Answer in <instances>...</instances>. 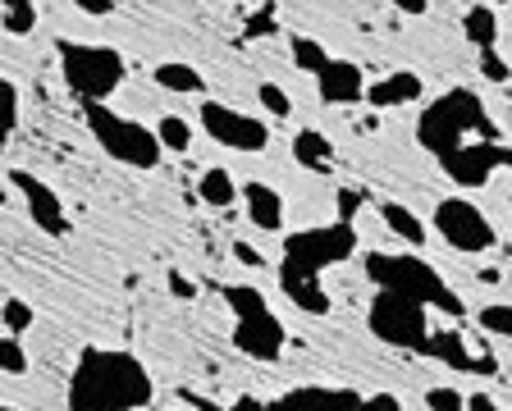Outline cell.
Here are the masks:
<instances>
[{
    "instance_id": "obj_1",
    "label": "cell",
    "mask_w": 512,
    "mask_h": 411,
    "mask_svg": "<svg viewBox=\"0 0 512 411\" xmlns=\"http://www.w3.org/2000/svg\"><path fill=\"white\" fill-rule=\"evenodd\" d=\"M151 370L124 348H83L69 380V411H147Z\"/></svg>"
},
{
    "instance_id": "obj_2",
    "label": "cell",
    "mask_w": 512,
    "mask_h": 411,
    "mask_svg": "<svg viewBox=\"0 0 512 411\" xmlns=\"http://www.w3.org/2000/svg\"><path fill=\"white\" fill-rule=\"evenodd\" d=\"M416 142L430 151V156L444 165L448 156L476 147V142H499V128H494L490 110L480 101V92L471 87H453L439 101H430L421 110V124H416Z\"/></svg>"
},
{
    "instance_id": "obj_3",
    "label": "cell",
    "mask_w": 512,
    "mask_h": 411,
    "mask_svg": "<svg viewBox=\"0 0 512 411\" xmlns=\"http://www.w3.org/2000/svg\"><path fill=\"white\" fill-rule=\"evenodd\" d=\"M366 274H371V284L384 288V293H403L421 306H439V311L453 316V320L467 316V302L444 284V274H439L426 256H416V252H371L366 256Z\"/></svg>"
},
{
    "instance_id": "obj_4",
    "label": "cell",
    "mask_w": 512,
    "mask_h": 411,
    "mask_svg": "<svg viewBox=\"0 0 512 411\" xmlns=\"http://www.w3.org/2000/svg\"><path fill=\"white\" fill-rule=\"evenodd\" d=\"M60 51V74L64 87L83 101V106H110V96L124 87L128 60L119 46H96V42H55Z\"/></svg>"
},
{
    "instance_id": "obj_5",
    "label": "cell",
    "mask_w": 512,
    "mask_h": 411,
    "mask_svg": "<svg viewBox=\"0 0 512 411\" xmlns=\"http://www.w3.org/2000/svg\"><path fill=\"white\" fill-rule=\"evenodd\" d=\"M83 119H87V128H92L96 147L106 151L110 160H119V165H128V169H156L160 156H165V151H160V142H156V128L119 115V110L83 106Z\"/></svg>"
},
{
    "instance_id": "obj_6",
    "label": "cell",
    "mask_w": 512,
    "mask_h": 411,
    "mask_svg": "<svg viewBox=\"0 0 512 411\" xmlns=\"http://www.w3.org/2000/svg\"><path fill=\"white\" fill-rule=\"evenodd\" d=\"M366 329H371L380 343H389V348L426 352L430 311L421 302H412V297H403V293H384V288H375L371 306H366Z\"/></svg>"
},
{
    "instance_id": "obj_7",
    "label": "cell",
    "mask_w": 512,
    "mask_h": 411,
    "mask_svg": "<svg viewBox=\"0 0 512 411\" xmlns=\"http://www.w3.org/2000/svg\"><path fill=\"white\" fill-rule=\"evenodd\" d=\"M362 238H357V224H343V220H330V224H316V229H298L284 238V265H298V270H330V265H343L357 256Z\"/></svg>"
},
{
    "instance_id": "obj_8",
    "label": "cell",
    "mask_w": 512,
    "mask_h": 411,
    "mask_svg": "<svg viewBox=\"0 0 512 411\" xmlns=\"http://www.w3.org/2000/svg\"><path fill=\"white\" fill-rule=\"evenodd\" d=\"M430 224H435L439 238L462 256H485V252H494V243H499L490 215L480 211L471 197H439Z\"/></svg>"
},
{
    "instance_id": "obj_9",
    "label": "cell",
    "mask_w": 512,
    "mask_h": 411,
    "mask_svg": "<svg viewBox=\"0 0 512 411\" xmlns=\"http://www.w3.org/2000/svg\"><path fill=\"white\" fill-rule=\"evenodd\" d=\"M197 124L206 128L211 142H220V147H229V151H243V156L270 147V124L266 119L247 115V110L229 106V101H202V106H197Z\"/></svg>"
},
{
    "instance_id": "obj_10",
    "label": "cell",
    "mask_w": 512,
    "mask_h": 411,
    "mask_svg": "<svg viewBox=\"0 0 512 411\" xmlns=\"http://www.w3.org/2000/svg\"><path fill=\"white\" fill-rule=\"evenodd\" d=\"M234 348L243 352V357H252V361H261V366H270V361H279L284 357V348H288V329H284V320L275 316V311H256V316H243V320H234Z\"/></svg>"
},
{
    "instance_id": "obj_11",
    "label": "cell",
    "mask_w": 512,
    "mask_h": 411,
    "mask_svg": "<svg viewBox=\"0 0 512 411\" xmlns=\"http://www.w3.org/2000/svg\"><path fill=\"white\" fill-rule=\"evenodd\" d=\"M10 188L23 197L32 224H37L42 233H51V238H64V233H69L64 201H60V192H55L46 179H37V174H28V169H10Z\"/></svg>"
},
{
    "instance_id": "obj_12",
    "label": "cell",
    "mask_w": 512,
    "mask_h": 411,
    "mask_svg": "<svg viewBox=\"0 0 512 411\" xmlns=\"http://www.w3.org/2000/svg\"><path fill=\"white\" fill-rule=\"evenodd\" d=\"M426 357H435L439 366L458 370V375H494V370H499V361H494L490 352H476L458 329H430Z\"/></svg>"
},
{
    "instance_id": "obj_13",
    "label": "cell",
    "mask_w": 512,
    "mask_h": 411,
    "mask_svg": "<svg viewBox=\"0 0 512 411\" xmlns=\"http://www.w3.org/2000/svg\"><path fill=\"white\" fill-rule=\"evenodd\" d=\"M503 165V142H476V147H467V151H458V156H448L444 165V174L458 188H485V183L494 179V169Z\"/></svg>"
},
{
    "instance_id": "obj_14",
    "label": "cell",
    "mask_w": 512,
    "mask_h": 411,
    "mask_svg": "<svg viewBox=\"0 0 512 411\" xmlns=\"http://www.w3.org/2000/svg\"><path fill=\"white\" fill-rule=\"evenodd\" d=\"M362 393L352 389H330V384H298L284 398L270 402V411H357Z\"/></svg>"
},
{
    "instance_id": "obj_15",
    "label": "cell",
    "mask_w": 512,
    "mask_h": 411,
    "mask_svg": "<svg viewBox=\"0 0 512 411\" xmlns=\"http://www.w3.org/2000/svg\"><path fill=\"white\" fill-rule=\"evenodd\" d=\"M316 92H320V101H325V106H357V101H366V74H362V64L330 60L316 74Z\"/></svg>"
},
{
    "instance_id": "obj_16",
    "label": "cell",
    "mask_w": 512,
    "mask_h": 411,
    "mask_svg": "<svg viewBox=\"0 0 512 411\" xmlns=\"http://www.w3.org/2000/svg\"><path fill=\"white\" fill-rule=\"evenodd\" d=\"M426 96V78L416 69H394V74L366 83V106L375 110H398V106H416Z\"/></svg>"
},
{
    "instance_id": "obj_17",
    "label": "cell",
    "mask_w": 512,
    "mask_h": 411,
    "mask_svg": "<svg viewBox=\"0 0 512 411\" xmlns=\"http://www.w3.org/2000/svg\"><path fill=\"white\" fill-rule=\"evenodd\" d=\"M279 288H284L288 302L298 306V311H307V316H330V288L320 284V274L279 261Z\"/></svg>"
},
{
    "instance_id": "obj_18",
    "label": "cell",
    "mask_w": 512,
    "mask_h": 411,
    "mask_svg": "<svg viewBox=\"0 0 512 411\" xmlns=\"http://www.w3.org/2000/svg\"><path fill=\"white\" fill-rule=\"evenodd\" d=\"M238 201L247 206V220H252V229L284 233V197H279V188H270V183H247V188L238 192Z\"/></svg>"
},
{
    "instance_id": "obj_19",
    "label": "cell",
    "mask_w": 512,
    "mask_h": 411,
    "mask_svg": "<svg viewBox=\"0 0 512 411\" xmlns=\"http://www.w3.org/2000/svg\"><path fill=\"white\" fill-rule=\"evenodd\" d=\"M293 165L311 169V174H330L334 169V142L320 128H298L293 133Z\"/></svg>"
},
{
    "instance_id": "obj_20",
    "label": "cell",
    "mask_w": 512,
    "mask_h": 411,
    "mask_svg": "<svg viewBox=\"0 0 512 411\" xmlns=\"http://www.w3.org/2000/svg\"><path fill=\"white\" fill-rule=\"evenodd\" d=\"M238 192L243 188H238V179L224 165H206L202 179H197V201L211 206V211H229V206L238 201Z\"/></svg>"
},
{
    "instance_id": "obj_21",
    "label": "cell",
    "mask_w": 512,
    "mask_h": 411,
    "mask_svg": "<svg viewBox=\"0 0 512 411\" xmlns=\"http://www.w3.org/2000/svg\"><path fill=\"white\" fill-rule=\"evenodd\" d=\"M375 211H380L384 229L394 233V238H403L407 247H421V243H426V224L416 220V211H407L403 201H375Z\"/></svg>"
},
{
    "instance_id": "obj_22",
    "label": "cell",
    "mask_w": 512,
    "mask_h": 411,
    "mask_svg": "<svg viewBox=\"0 0 512 411\" xmlns=\"http://www.w3.org/2000/svg\"><path fill=\"white\" fill-rule=\"evenodd\" d=\"M462 32L480 51H499V10L494 5H467L462 10Z\"/></svg>"
},
{
    "instance_id": "obj_23",
    "label": "cell",
    "mask_w": 512,
    "mask_h": 411,
    "mask_svg": "<svg viewBox=\"0 0 512 411\" xmlns=\"http://www.w3.org/2000/svg\"><path fill=\"white\" fill-rule=\"evenodd\" d=\"M151 78H156V87H165V92H179V96L206 92V78L197 74L188 60H160L156 69H151Z\"/></svg>"
},
{
    "instance_id": "obj_24",
    "label": "cell",
    "mask_w": 512,
    "mask_h": 411,
    "mask_svg": "<svg viewBox=\"0 0 512 411\" xmlns=\"http://www.w3.org/2000/svg\"><path fill=\"white\" fill-rule=\"evenodd\" d=\"M288 51H293V64H298L302 74H311V78H316L320 69H325V64L334 60V55L325 51V46H320L316 37H302V32H293V37H288Z\"/></svg>"
},
{
    "instance_id": "obj_25",
    "label": "cell",
    "mask_w": 512,
    "mask_h": 411,
    "mask_svg": "<svg viewBox=\"0 0 512 411\" xmlns=\"http://www.w3.org/2000/svg\"><path fill=\"white\" fill-rule=\"evenodd\" d=\"M220 297H224V306L234 311V320H243V316H256V311H266V293L256 284H224L220 288Z\"/></svg>"
},
{
    "instance_id": "obj_26",
    "label": "cell",
    "mask_w": 512,
    "mask_h": 411,
    "mask_svg": "<svg viewBox=\"0 0 512 411\" xmlns=\"http://www.w3.org/2000/svg\"><path fill=\"white\" fill-rule=\"evenodd\" d=\"M156 142H160V151L188 156V147H192V124H188L183 115H160V124H156Z\"/></svg>"
},
{
    "instance_id": "obj_27",
    "label": "cell",
    "mask_w": 512,
    "mask_h": 411,
    "mask_svg": "<svg viewBox=\"0 0 512 411\" xmlns=\"http://www.w3.org/2000/svg\"><path fill=\"white\" fill-rule=\"evenodd\" d=\"M19 87L10 83V78L0 74V151L14 142V133H19Z\"/></svg>"
},
{
    "instance_id": "obj_28",
    "label": "cell",
    "mask_w": 512,
    "mask_h": 411,
    "mask_svg": "<svg viewBox=\"0 0 512 411\" xmlns=\"http://www.w3.org/2000/svg\"><path fill=\"white\" fill-rule=\"evenodd\" d=\"M37 5L32 0H14V5H0V28L10 32V37H28V32H37Z\"/></svg>"
},
{
    "instance_id": "obj_29",
    "label": "cell",
    "mask_w": 512,
    "mask_h": 411,
    "mask_svg": "<svg viewBox=\"0 0 512 411\" xmlns=\"http://www.w3.org/2000/svg\"><path fill=\"white\" fill-rule=\"evenodd\" d=\"M0 325H5V334L23 338L32 325H37V311H32L23 297H5V302H0Z\"/></svg>"
},
{
    "instance_id": "obj_30",
    "label": "cell",
    "mask_w": 512,
    "mask_h": 411,
    "mask_svg": "<svg viewBox=\"0 0 512 411\" xmlns=\"http://www.w3.org/2000/svg\"><path fill=\"white\" fill-rule=\"evenodd\" d=\"M476 325L494 338H512V302H490L476 311Z\"/></svg>"
},
{
    "instance_id": "obj_31",
    "label": "cell",
    "mask_w": 512,
    "mask_h": 411,
    "mask_svg": "<svg viewBox=\"0 0 512 411\" xmlns=\"http://www.w3.org/2000/svg\"><path fill=\"white\" fill-rule=\"evenodd\" d=\"M256 101H261V110H266L270 119H293V96L279 83H261L256 87Z\"/></svg>"
},
{
    "instance_id": "obj_32",
    "label": "cell",
    "mask_w": 512,
    "mask_h": 411,
    "mask_svg": "<svg viewBox=\"0 0 512 411\" xmlns=\"http://www.w3.org/2000/svg\"><path fill=\"white\" fill-rule=\"evenodd\" d=\"M0 370H5V375H28V348H23V338L0 334Z\"/></svg>"
},
{
    "instance_id": "obj_33",
    "label": "cell",
    "mask_w": 512,
    "mask_h": 411,
    "mask_svg": "<svg viewBox=\"0 0 512 411\" xmlns=\"http://www.w3.org/2000/svg\"><path fill=\"white\" fill-rule=\"evenodd\" d=\"M275 14H279L275 5H261V10L247 14V19H243V37H247V42H252V37H275V32H279Z\"/></svg>"
},
{
    "instance_id": "obj_34",
    "label": "cell",
    "mask_w": 512,
    "mask_h": 411,
    "mask_svg": "<svg viewBox=\"0 0 512 411\" xmlns=\"http://www.w3.org/2000/svg\"><path fill=\"white\" fill-rule=\"evenodd\" d=\"M426 407L430 411H467V393H458L453 384H435L426 393Z\"/></svg>"
},
{
    "instance_id": "obj_35",
    "label": "cell",
    "mask_w": 512,
    "mask_h": 411,
    "mask_svg": "<svg viewBox=\"0 0 512 411\" xmlns=\"http://www.w3.org/2000/svg\"><path fill=\"white\" fill-rule=\"evenodd\" d=\"M480 74L485 83H512V64L499 51H480Z\"/></svg>"
},
{
    "instance_id": "obj_36",
    "label": "cell",
    "mask_w": 512,
    "mask_h": 411,
    "mask_svg": "<svg viewBox=\"0 0 512 411\" xmlns=\"http://www.w3.org/2000/svg\"><path fill=\"white\" fill-rule=\"evenodd\" d=\"M234 261L243 265V270H266V252H261V247H252V243H243V238L234 243Z\"/></svg>"
},
{
    "instance_id": "obj_37",
    "label": "cell",
    "mask_w": 512,
    "mask_h": 411,
    "mask_svg": "<svg viewBox=\"0 0 512 411\" xmlns=\"http://www.w3.org/2000/svg\"><path fill=\"white\" fill-rule=\"evenodd\" d=\"M362 192H357V188H339V220L343 224H352V215H357V211H362Z\"/></svg>"
},
{
    "instance_id": "obj_38",
    "label": "cell",
    "mask_w": 512,
    "mask_h": 411,
    "mask_svg": "<svg viewBox=\"0 0 512 411\" xmlns=\"http://www.w3.org/2000/svg\"><path fill=\"white\" fill-rule=\"evenodd\" d=\"M357 411H403V402H398L394 393H371V398H362Z\"/></svg>"
},
{
    "instance_id": "obj_39",
    "label": "cell",
    "mask_w": 512,
    "mask_h": 411,
    "mask_svg": "<svg viewBox=\"0 0 512 411\" xmlns=\"http://www.w3.org/2000/svg\"><path fill=\"white\" fill-rule=\"evenodd\" d=\"M165 288H170V297H183V302H192V297H197V284H192V279H183V274H170V279H165Z\"/></svg>"
},
{
    "instance_id": "obj_40",
    "label": "cell",
    "mask_w": 512,
    "mask_h": 411,
    "mask_svg": "<svg viewBox=\"0 0 512 411\" xmlns=\"http://www.w3.org/2000/svg\"><path fill=\"white\" fill-rule=\"evenodd\" d=\"M78 10L92 19H106V14H115V0H78Z\"/></svg>"
},
{
    "instance_id": "obj_41",
    "label": "cell",
    "mask_w": 512,
    "mask_h": 411,
    "mask_svg": "<svg viewBox=\"0 0 512 411\" xmlns=\"http://www.w3.org/2000/svg\"><path fill=\"white\" fill-rule=\"evenodd\" d=\"M224 411H270V402L252 398V393H238V398L229 402V407H224Z\"/></svg>"
},
{
    "instance_id": "obj_42",
    "label": "cell",
    "mask_w": 512,
    "mask_h": 411,
    "mask_svg": "<svg viewBox=\"0 0 512 411\" xmlns=\"http://www.w3.org/2000/svg\"><path fill=\"white\" fill-rule=\"evenodd\" d=\"M467 411H503V407L485 389H476V393H467Z\"/></svg>"
},
{
    "instance_id": "obj_43",
    "label": "cell",
    "mask_w": 512,
    "mask_h": 411,
    "mask_svg": "<svg viewBox=\"0 0 512 411\" xmlns=\"http://www.w3.org/2000/svg\"><path fill=\"white\" fill-rule=\"evenodd\" d=\"M398 14H430V0H398Z\"/></svg>"
},
{
    "instance_id": "obj_44",
    "label": "cell",
    "mask_w": 512,
    "mask_h": 411,
    "mask_svg": "<svg viewBox=\"0 0 512 411\" xmlns=\"http://www.w3.org/2000/svg\"><path fill=\"white\" fill-rule=\"evenodd\" d=\"M503 165H508V169H512V147H503Z\"/></svg>"
},
{
    "instance_id": "obj_45",
    "label": "cell",
    "mask_w": 512,
    "mask_h": 411,
    "mask_svg": "<svg viewBox=\"0 0 512 411\" xmlns=\"http://www.w3.org/2000/svg\"><path fill=\"white\" fill-rule=\"evenodd\" d=\"M0 411H14V407H0Z\"/></svg>"
},
{
    "instance_id": "obj_46",
    "label": "cell",
    "mask_w": 512,
    "mask_h": 411,
    "mask_svg": "<svg viewBox=\"0 0 512 411\" xmlns=\"http://www.w3.org/2000/svg\"><path fill=\"white\" fill-rule=\"evenodd\" d=\"M508 206H512V201H508Z\"/></svg>"
}]
</instances>
